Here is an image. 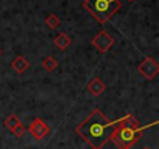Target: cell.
<instances>
[{"mask_svg":"<svg viewBox=\"0 0 159 149\" xmlns=\"http://www.w3.org/2000/svg\"><path fill=\"white\" fill-rule=\"evenodd\" d=\"M11 68H13L14 71H17V73H24V71H27V70L30 68V62H28V59L24 57V56H16L14 61L11 62Z\"/></svg>","mask_w":159,"mask_h":149,"instance_id":"obj_8","label":"cell"},{"mask_svg":"<svg viewBox=\"0 0 159 149\" xmlns=\"http://www.w3.org/2000/svg\"><path fill=\"white\" fill-rule=\"evenodd\" d=\"M92 45H94L95 50H98L100 53H108V51L111 50V47L114 45V37H112L108 31L102 30V31H98V33L92 37Z\"/></svg>","mask_w":159,"mask_h":149,"instance_id":"obj_4","label":"cell"},{"mask_svg":"<svg viewBox=\"0 0 159 149\" xmlns=\"http://www.w3.org/2000/svg\"><path fill=\"white\" fill-rule=\"evenodd\" d=\"M45 25H47L50 30H56V28L61 25V20H59V17H58L56 14H48V16L45 17Z\"/></svg>","mask_w":159,"mask_h":149,"instance_id":"obj_12","label":"cell"},{"mask_svg":"<svg viewBox=\"0 0 159 149\" xmlns=\"http://www.w3.org/2000/svg\"><path fill=\"white\" fill-rule=\"evenodd\" d=\"M116 130V121H111L100 109H94L91 115L76 127V134L92 149H103Z\"/></svg>","mask_w":159,"mask_h":149,"instance_id":"obj_1","label":"cell"},{"mask_svg":"<svg viewBox=\"0 0 159 149\" xmlns=\"http://www.w3.org/2000/svg\"><path fill=\"white\" fill-rule=\"evenodd\" d=\"M3 124H5V127H7L8 130H11V132H13V130H14V129H16V127L20 124V120L17 118V115L11 113V115H10L7 120H5V123H3Z\"/></svg>","mask_w":159,"mask_h":149,"instance_id":"obj_11","label":"cell"},{"mask_svg":"<svg viewBox=\"0 0 159 149\" xmlns=\"http://www.w3.org/2000/svg\"><path fill=\"white\" fill-rule=\"evenodd\" d=\"M88 90H89V93H92L94 96H100V95L106 90V84H105L100 78H94V79L88 84Z\"/></svg>","mask_w":159,"mask_h":149,"instance_id":"obj_7","label":"cell"},{"mask_svg":"<svg viewBox=\"0 0 159 149\" xmlns=\"http://www.w3.org/2000/svg\"><path fill=\"white\" fill-rule=\"evenodd\" d=\"M42 67H44V70H47V71H53V70L58 68V61H56L53 56H47V57L42 59Z\"/></svg>","mask_w":159,"mask_h":149,"instance_id":"obj_10","label":"cell"},{"mask_svg":"<svg viewBox=\"0 0 159 149\" xmlns=\"http://www.w3.org/2000/svg\"><path fill=\"white\" fill-rule=\"evenodd\" d=\"M128 2H134V0H128Z\"/></svg>","mask_w":159,"mask_h":149,"instance_id":"obj_16","label":"cell"},{"mask_svg":"<svg viewBox=\"0 0 159 149\" xmlns=\"http://www.w3.org/2000/svg\"><path fill=\"white\" fill-rule=\"evenodd\" d=\"M81 6L97 22L106 23L122 8V0H84Z\"/></svg>","mask_w":159,"mask_h":149,"instance_id":"obj_3","label":"cell"},{"mask_svg":"<svg viewBox=\"0 0 159 149\" xmlns=\"http://www.w3.org/2000/svg\"><path fill=\"white\" fill-rule=\"evenodd\" d=\"M0 54H2V48H0Z\"/></svg>","mask_w":159,"mask_h":149,"instance_id":"obj_15","label":"cell"},{"mask_svg":"<svg viewBox=\"0 0 159 149\" xmlns=\"http://www.w3.org/2000/svg\"><path fill=\"white\" fill-rule=\"evenodd\" d=\"M137 70H139V73L142 74L145 79H153V78H156V74L159 73V64L153 57H145L139 64Z\"/></svg>","mask_w":159,"mask_h":149,"instance_id":"obj_5","label":"cell"},{"mask_svg":"<svg viewBox=\"0 0 159 149\" xmlns=\"http://www.w3.org/2000/svg\"><path fill=\"white\" fill-rule=\"evenodd\" d=\"M25 130H27V129H25V126H24V124L20 123V124H19V126H17V127H16V129L13 130V134H14L16 137H24Z\"/></svg>","mask_w":159,"mask_h":149,"instance_id":"obj_13","label":"cell"},{"mask_svg":"<svg viewBox=\"0 0 159 149\" xmlns=\"http://www.w3.org/2000/svg\"><path fill=\"white\" fill-rule=\"evenodd\" d=\"M28 132L31 134V137L34 140H42L50 134V127L42 118H34L31 121V124L28 126Z\"/></svg>","mask_w":159,"mask_h":149,"instance_id":"obj_6","label":"cell"},{"mask_svg":"<svg viewBox=\"0 0 159 149\" xmlns=\"http://www.w3.org/2000/svg\"><path fill=\"white\" fill-rule=\"evenodd\" d=\"M55 45L59 48V50H66L69 45H70V42H72V39L69 37V34H66V33H58L56 36H55Z\"/></svg>","mask_w":159,"mask_h":149,"instance_id":"obj_9","label":"cell"},{"mask_svg":"<svg viewBox=\"0 0 159 149\" xmlns=\"http://www.w3.org/2000/svg\"><path fill=\"white\" fill-rule=\"evenodd\" d=\"M143 149H151V147H143Z\"/></svg>","mask_w":159,"mask_h":149,"instance_id":"obj_14","label":"cell"},{"mask_svg":"<svg viewBox=\"0 0 159 149\" xmlns=\"http://www.w3.org/2000/svg\"><path fill=\"white\" fill-rule=\"evenodd\" d=\"M148 126L142 127L139 124V121L131 113H128L126 117L116 121V130H114L111 140L120 149H131L136 143H139V140L142 138V132Z\"/></svg>","mask_w":159,"mask_h":149,"instance_id":"obj_2","label":"cell"}]
</instances>
